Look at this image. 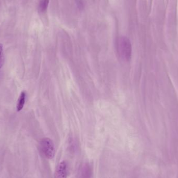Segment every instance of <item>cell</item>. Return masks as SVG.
I'll return each mask as SVG.
<instances>
[{
    "label": "cell",
    "instance_id": "6da1fadb",
    "mask_svg": "<svg viewBox=\"0 0 178 178\" xmlns=\"http://www.w3.org/2000/svg\"><path fill=\"white\" fill-rule=\"evenodd\" d=\"M117 51L119 57L123 60L128 61L131 59L132 46L128 38L126 37L119 38L117 42Z\"/></svg>",
    "mask_w": 178,
    "mask_h": 178
},
{
    "label": "cell",
    "instance_id": "ba28073f",
    "mask_svg": "<svg viewBox=\"0 0 178 178\" xmlns=\"http://www.w3.org/2000/svg\"><path fill=\"white\" fill-rule=\"evenodd\" d=\"M77 4L79 8H82L83 7V3L81 0H77Z\"/></svg>",
    "mask_w": 178,
    "mask_h": 178
},
{
    "label": "cell",
    "instance_id": "3957f363",
    "mask_svg": "<svg viewBox=\"0 0 178 178\" xmlns=\"http://www.w3.org/2000/svg\"><path fill=\"white\" fill-rule=\"evenodd\" d=\"M68 172L67 162L63 161L59 163L56 168L55 173L56 178H67Z\"/></svg>",
    "mask_w": 178,
    "mask_h": 178
},
{
    "label": "cell",
    "instance_id": "7a4b0ae2",
    "mask_svg": "<svg viewBox=\"0 0 178 178\" xmlns=\"http://www.w3.org/2000/svg\"><path fill=\"white\" fill-rule=\"evenodd\" d=\"M40 150L44 156L48 159H52L55 155V147L52 141L49 138L42 139L39 144Z\"/></svg>",
    "mask_w": 178,
    "mask_h": 178
},
{
    "label": "cell",
    "instance_id": "277c9868",
    "mask_svg": "<svg viewBox=\"0 0 178 178\" xmlns=\"http://www.w3.org/2000/svg\"><path fill=\"white\" fill-rule=\"evenodd\" d=\"M92 171L89 164H85L81 168L79 173L80 178H92Z\"/></svg>",
    "mask_w": 178,
    "mask_h": 178
},
{
    "label": "cell",
    "instance_id": "52a82bcc",
    "mask_svg": "<svg viewBox=\"0 0 178 178\" xmlns=\"http://www.w3.org/2000/svg\"><path fill=\"white\" fill-rule=\"evenodd\" d=\"M3 64V45L0 43V68L2 67Z\"/></svg>",
    "mask_w": 178,
    "mask_h": 178
},
{
    "label": "cell",
    "instance_id": "5b68a950",
    "mask_svg": "<svg viewBox=\"0 0 178 178\" xmlns=\"http://www.w3.org/2000/svg\"><path fill=\"white\" fill-rule=\"evenodd\" d=\"M26 93L25 92H22L18 100V103L17 104V110L18 111H22L24 107V104L26 100Z\"/></svg>",
    "mask_w": 178,
    "mask_h": 178
},
{
    "label": "cell",
    "instance_id": "8992f818",
    "mask_svg": "<svg viewBox=\"0 0 178 178\" xmlns=\"http://www.w3.org/2000/svg\"><path fill=\"white\" fill-rule=\"evenodd\" d=\"M49 0H41L40 2L39 10L41 13L45 12L48 8Z\"/></svg>",
    "mask_w": 178,
    "mask_h": 178
}]
</instances>
